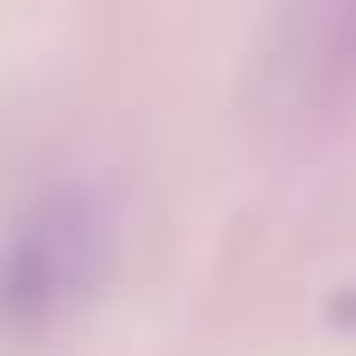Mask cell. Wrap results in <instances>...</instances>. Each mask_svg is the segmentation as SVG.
I'll use <instances>...</instances> for the list:
<instances>
[{
  "label": "cell",
  "instance_id": "cell-1",
  "mask_svg": "<svg viewBox=\"0 0 356 356\" xmlns=\"http://www.w3.org/2000/svg\"><path fill=\"white\" fill-rule=\"evenodd\" d=\"M248 124L262 145H313L356 109V0H262L248 44Z\"/></svg>",
  "mask_w": 356,
  "mask_h": 356
}]
</instances>
